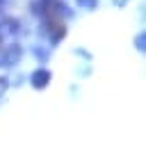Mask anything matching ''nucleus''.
Here are the masks:
<instances>
[{"mask_svg":"<svg viewBox=\"0 0 146 146\" xmlns=\"http://www.w3.org/2000/svg\"><path fill=\"white\" fill-rule=\"evenodd\" d=\"M144 39H146V36H144V32H139V34H137V39H135L137 50H144Z\"/></svg>","mask_w":146,"mask_h":146,"instance_id":"obj_5","label":"nucleus"},{"mask_svg":"<svg viewBox=\"0 0 146 146\" xmlns=\"http://www.w3.org/2000/svg\"><path fill=\"white\" fill-rule=\"evenodd\" d=\"M2 7H5V0H0V11H2Z\"/></svg>","mask_w":146,"mask_h":146,"instance_id":"obj_8","label":"nucleus"},{"mask_svg":"<svg viewBox=\"0 0 146 146\" xmlns=\"http://www.w3.org/2000/svg\"><path fill=\"white\" fill-rule=\"evenodd\" d=\"M5 89H7V78H0V96L5 94Z\"/></svg>","mask_w":146,"mask_h":146,"instance_id":"obj_6","label":"nucleus"},{"mask_svg":"<svg viewBox=\"0 0 146 146\" xmlns=\"http://www.w3.org/2000/svg\"><path fill=\"white\" fill-rule=\"evenodd\" d=\"M78 2V7H82V9H96L98 7V0H75Z\"/></svg>","mask_w":146,"mask_h":146,"instance_id":"obj_3","label":"nucleus"},{"mask_svg":"<svg viewBox=\"0 0 146 146\" xmlns=\"http://www.w3.org/2000/svg\"><path fill=\"white\" fill-rule=\"evenodd\" d=\"M0 43H2V30H0Z\"/></svg>","mask_w":146,"mask_h":146,"instance_id":"obj_9","label":"nucleus"},{"mask_svg":"<svg viewBox=\"0 0 146 146\" xmlns=\"http://www.w3.org/2000/svg\"><path fill=\"white\" fill-rule=\"evenodd\" d=\"M32 52H34V55H36V59H41V62H46V59H48V50H43V48H34Z\"/></svg>","mask_w":146,"mask_h":146,"instance_id":"obj_4","label":"nucleus"},{"mask_svg":"<svg viewBox=\"0 0 146 146\" xmlns=\"http://www.w3.org/2000/svg\"><path fill=\"white\" fill-rule=\"evenodd\" d=\"M21 57H23V48L18 43L0 46V66H14Z\"/></svg>","mask_w":146,"mask_h":146,"instance_id":"obj_1","label":"nucleus"},{"mask_svg":"<svg viewBox=\"0 0 146 146\" xmlns=\"http://www.w3.org/2000/svg\"><path fill=\"white\" fill-rule=\"evenodd\" d=\"M116 5H125V0H116Z\"/></svg>","mask_w":146,"mask_h":146,"instance_id":"obj_7","label":"nucleus"},{"mask_svg":"<svg viewBox=\"0 0 146 146\" xmlns=\"http://www.w3.org/2000/svg\"><path fill=\"white\" fill-rule=\"evenodd\" d=\"M30 82H32V87H34V89H43V87L50 82V73H48L46 68H36V71L32 73Z\"/></svg>","mask_w":146,"mask_h":146,"instance_id":"obj_2","label":"nucleus"}]
</instances>
